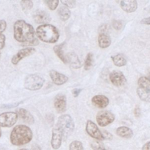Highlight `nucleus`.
Here are the masks:
<instances>
[{"label":"nucleus","instance_id":"nucleus-44","mask_svg":"<svg viewBox=\"0 0 150 150\" xmlns=\"http://www.w3.org/2000/svg\"><path fill=\"white\" fill-rule=\"evenodd\" d=\"M148 79H149V81H150V72H149V76H148Z\"/></svg>","mask_w":150,"mask_h":150},{"label":"nucleus","instance_id":"nucleus-22","mask_svg":"<svg viewBox=\"0 0 150 150\" xmlns=\"http://www.w3.org/2000/svg\"><path fill=\"white\" fill-rule=\"evenodd\" d=\"M64 44H65V43L64 42V43H60L59 45L54 46V47H53V50H54V53H56V54L57 56V57H59L60 59L63 63H67L66 54H64L63 50Z\"/></svg>","mask_w":150,"mask_h":150},{"label":"nucleus","instance_id":"nucleus-10","mask_svg":"<svg viewBox=\"0 0 150 150\" xmlns=\"http://www.w3.org/2000/svg\"><path fill=\"white\" fill-rule=\"evenodd\" d=\"M35 48L33 47H28L19 50L12 58L11 62L13 64H17L23 58L28 57L35 52Z\"/></svg>","mask_w":150,"mask_h":150},{"label":"nucleus","instance_id":"nucleus-29","mask_svg":"<svg viewBox=\"0 0 150 150\" xmlns=\"http://www.w3.org/2000/svg\"><path fill=\"white\" fill-rule=\"evenodd\" d=\"M21 5L25 12H28L33 7V2L32 1H21Z\"/></svg>","mask_w":150,"mask_h":150},{"label":"nucleus","instance_id":"nucleus-37","mask_svg":"<svg viewBox=\"0 0 150 150\" xmlns=\"http://www.w3.org/2000/svg\"><path fill=\"white\" fill-rule=\"evenodd\" d=\"M103 136H104V139H112V136L111 135V134L110 132H107V131H104L103 132Z\"/></svg>","mask_w":150,"mask_h":150},{"label":"nucleus","instance_id":"nucleus-5","mask_svg":"<svg viewBox=\"0 0 150 150\" xmlns=\"http://www.w3.org/2000/svg\"><path fill=\"white\" fill-rule=\"evenodd\" d=\"M57 124L62 128L65 137L70 135L74 128V121L71 117L68 114H63L60 116Z\"/></svg>","mask_w":150,"mask_h":150},{"label":"nucleus","instance_id":"nucleus-43","mask_svg":"<svg viewBox=\"0 0 150 150\" xmlns=\"http://www.w3.org/2000/svg\"><path fill=\"white\" fill-rule=\"evenodd\" d=\"M19 150H28V149H26V148H22V149H20Z\"/></svg>","mask_w":150,"mask_h":150},{"label":"nucleus","instance_id":"nucleus-14","mask_svg":"<svg viewBox=\"0 0 150 150\" xmlns=\"http://www.w3.org/2000/svg\"><path fill=\"white\" fill-rule=\"evenodd\" d=\"M49 76L52 81L55 84L58 86L62 85L66 83L69 80V78L67 76L54 70H52L50 71Z\"/></svg>","mask_w":150,"mask_h":150},{"label":"nucleus","instance_id":"nucleus-17","mask_svg":"<svg viewBox=\"0 0 150 150\" xmlns=\"http://www.w3.org/2000/svg\"><path fill=\"white\" fill-rule=\"evenodd\" d=\"M67 62L70 64V65L74 69H79L81 67V62L76 54L74 52H70L69 53L66 54Z\"/></svg>","mask_w":150,"mask_h":150},{"label":"nucleus","instance_id":"nucleus-42","mask_svg":"<svg viewBox=\"0 0 150 150\" xmlns=\"http://www.w3.org/2000/svg\"><path fill=\"white\" fill-rule=\"evenodd\" d=\"M1 134H2V131H1V126H0V137L1 136Z\"/></svg>","mask_w":150,"mask_h":150},{"label":"nucleus","instance_id":"nucleus-31","mask_svg":"<svg viewBox=\"0 0 150 150\" xmlns=\"http://www.w3.org/2000/svg\"><path fill=\"white\" fill-rule=\"evenodd\" d=\"M61 2L67 8H73L76 6V2L75 1H72V0H64V1H62Z\"/></svg>","mask_w":150,"mask_h":150},{"label":"nucleus","instance_id":"nucleus-13","mask_svg":"<svg viewBox=\"0 0 150 150\" xmlns=\"http://www.w3.org/2000/svg\"><path fill=\"white\" fill-rule=\"evenodd\" d=\"M66 97L63 94H57L54 98V106L59 113L64 112L66 109Z\"/></svg>","mask_w":150,"mask_h":150},{"label":"nucleus","instance_id":"nucleus-24","mask_svg":"<svg viewBox=\"0 0 150 150\" xmlns=\"http://www.w3.org/2000/svg\"><path fill=\"white\" fill-rule=\"evenodd\" d=\"M111 59L114 64L117 67H122L127 64L126 59L121 54H118L111 56Z\"/></svg>","mask_w":150,"mask_h":150},{"label":"nucleus","instance_id":"nucleus-19","mask_svg":"<svg viewBox=\"0 0 150 150\" xmlns=\"http://www.w3.org/2000/svg\"><path fill=\"white\" fill-rule=\"evenodd\" d=\"M111 40L110 36L105 33H99L98 38V43L101 48L105 49L109 47L111 45Z\"/></svg>","mask_w":150,"mask_h":150},{"label":"nucleus","instance_id":"nucleus-6","mask_svg":"<svg viewBox=\"0 0 150 150\" xmlns=\"http://www.w3.org/2000/svg\"><path fill=\"white\" fill-rule=\"evenodd\" d=\"M63 137L64 134L62 128L56 124L52 129L51 145L53 149H58L60 147Z\"/></svg>","mask_w":150,"mask_h":150},{"label":"nucleus","instance_id":"nucleus-32","mask_svg":"<svg viewBox=\"0 0 150 150\" xmlns=\"http://www.w3.org/2000/svg\"><path fill=\"white\" fill-rule=\"evenodd\" d=\"M112 26L116 30H120L122 27V23L121 21L115 20L112 22Z\"/></svg>","mask_w":150,"mask_h":150},{"label":"nucleus","instance_id":"nucleus-35","mask_svg":"<svg viewBox=\"0 0 150 150\" xmlns=\"http://www.w3.org/2000/svg\"><path fill=\"white\" fill-rule=\"evenodd\" d=\"M5 36L3 34L0 35V50L2 49L5 46Z\"/></svg>","mask_w":150,"mask_h":150},{"label":"nucleus","instance_id":"nucleus-28","mask_svg":"<svg viewBox=\"0 0 150 150\" xmlns=\"http://www.w3.org/2000/svg\"><path fill=\"white\" fill-rule=\"evenodd\" d=\"M69 150H84V148L80 141L75 140L70 144Z\"/></svg>","mask_w":150,"mask_h":150},{"label":"nucleus","instance_id":"nucleus-1","mask_svg":"<svg viewBox=\"0 0 150 150\" xmlns=\"http://www.w3.org/2000/svg\"><path fill=\"white\" fill-rule=\"evenodd\" d=\"M33 27L24 20L16 21L13 25V36L15 39L25 45L36 46L39 40L36 36Z\"/></svg>","mask_w":150,"mask_h":150},{"label":"nucleus","instance_id":"nucleus-21","mask_svg":"<svg viewBox=\"0 0 150 150\" xmlns=\"http://www.w3.org/2000/svg\"><path fill=\"white\" fill-rule=\"evenodd\" d=\"M137 93L141 100L144 101H150V88L138 87Z\"/></svg>","mask_w":150,"mask_h":150},{"label":"nucleus","instance_id":"nucleus-23","mask_svg":"<svg viewBox=\"0 0 150 150\" xmlns=\"http://www.w3.org/2000/svg\"><path fill=\"white\" fill-rule=\"evenodd\" d=\"M57 12L60 19L63 21H67L71 16V12L70 9L65 6H60L58 9Z\"/></svg>","mask_w":150,"mask_h":150},{"label":"nucleus","instance_id":"nucleus-9","mask_svg":"<svg viewBox=\"0 0 150 150\" xmlns=\"http://www.w3.org/2000/svg\"><path fill=\"white\" fill-rule=\"evenodd\" d=\"M86 130L87 133L92 138L97 141H103L104 139L103 133L98 129L97 125L92 121L88 120L86 123Z\"/></svg>","mask_w":150,"mask_h":150},{"label":"nucleus","instance_id":"nucleus-26","mask_svg":"<svg viewBox=\"0 0 150 150\" xmlns=\"http://www.w3.org/2000/svg\"><path fill=\"white\" fill-rule=\"evenodd\" d=\"M93 61V55L91 53H88L86 56L84 68L86 70H88L92 66Z\"/></svg>","mask_w":150,"mask_h":150},{"label":"nucleus","instance_id":"nucleus-11","mask_svg":"<svg viewBox=\"0 0 150 150\" xmlns=\"http://www.w3.org/2000/svg\"><path fill=\"white\" fill-rule=\"evenodd\" d=\"M33 18L34 21L38 24H48L51 21V17L49 14L45 11L38 9L36 10L33 15Z\"/></svg>","mask_w":150,"mask_h":150},{"label":"nucleus","instance_id":"nucleus-12","mask_svg":"<svg viewBox=\"0 0 150 150\" xmlns=\"http://www.w3.org/2000/svg\"><path fill=\"white\" fill-rule=\"evenodd\" d=\"M110 80L112 84L117 87L122 86L126 81V78L124 74L120 71H112L110 74Z\"/></svg>","mask_w":150,"mask_h":150},{"label":"nucleus","instance_id":"nucleus-40","mask_svg":"<svg viewBox=\"0 0 150 150\" xmlns=\"http://www.w3.org/2000/svg\"><path fill=\"white\" fill-rule=\"evenodd\" d=\"M140 114H141V110H140L139 108L138 107H135V108L134 110V114H135V117H139Z\"/></svg>","mask_w":150,"mask_h":150},{"label":"nucleus","instance_id":"nucleus-8","mask_svg":"<svg viewBox=\"0 0 150 150\" xmlns=\"http://www.w3.org/2000/svg\"><path fill=\"white\" fill-rule=\"evenodd\" d=\"M115 120V115L108 111H101L97 113L96 121L100 127H105L112 123Z\"/></svg>","mask_w":150,"mask_h":150},{"label":"nucleus","instance_id":"nucleus-4","mask_svg":"<svg viewBox=\"0 0 150 150\" xmlns=\"http://www.w3.org/2000/svg\"><path fill=\"white\" fill-rule=\"evenodd\" d=\"M45 83L43 77L38 74L28 75L25 80L24 86L26 89L35 91L40 89Z\"/></svg>","mask_w":150,"mask_h":150},{"label":"nucleus","instance_id":"nucleus-18","mask_svg":"<svg viewBox=\"0 0 150 150\" xmlns=\"http://www.w3.org/2000/svg\"><path fill=\"white\" fill-rule=\"evenodd\" d=\"M16 111L18 115H19L24 122L29 124H32L34 123L35 120L33 116L26 109L23 108H18L16 109Z\"/></svg>","mask_w":150,"mask_h":150},{"label":"nucleus","instance_id":"nucleus-45","mask_svg":"<svg viewBox=\"0 0 150 150\" xmlns=\"http://www.w3.org/2000/svg\"><path fill=\"white\" fill-rule=\"evenodd\" d=\"M1 52H0V58H1Z\"/></svg>","mask_w":150,"mask_h":150},{"label":"nucleus","instance_id":"nucleus-27","mask_svg":"<svg viewBox=\"0 0 150 150\" xmlns=\"http://www.w3.org/2000/svg\"><path fill=\"white\" fill-rule=\"evenodd\" d=\"M138 85L139 87L150 88V81L147 77L142 76L138 80Z\"/></svg>","mask_w":150,"mask_h":150},{"label":"nucleus","instance_id":"nucleus-25","mask_svg":"<svg viewBox=\"0 0 150 150\" xmlns=\"http://www.w3.org/2000/svg\"><path fill=\"white\" fill-rule=\"evenodd\" d=\"M91 147L93 150H111L107 146L105 145L100 141H94L91 143Z\"/></svg>","mask_w":150,"mask_h":150},{"label":"nucleus","instance_id":"nucleus-20","mask_svg":"<svg viewBox=\"0 0 150 150\" xmlns=\"http://www.w3.org/2000/svg\"><path fill=\"white\" fill-rule=\"evenodd\" d=\"M116 134L121 138L127 139L131 138L134 135L132 130L129 127L125 126H121L118 127L116 130Z\"/></svg>","mask_w":150,"mask_h":150},{"label":"nucleus","instance_id":"nucleus-16","mask_svg":"<svg viewBox=\"0 0 150 150\" xmlns=\"http://www.w3.org/2000/svg\"><path fill=\"white\" fill-rule=\"evenodd\" d=\"M91 102L96 107L104 108L108 105L109 99L104 95H96L91 98Z\"/></svg>","mask_w":150,"mask_h":150},{"label":"nucleus","instance_id":"nucleus-39","mask_svg":"<svg viewBox=\"0 0 150 150\" xmlns=\"http://www.w3.org/2000/svg\"><path fill=\"white\" fill-rule=\"evenodd\" d=\"M142 150H150V141L146 142L142 146Z\"/></svg>","mask_w":150,"mask_h":150},{"label":"nucleus","instance_id":"nucleus-3","mask_svg":"<svg viewBox=\"0 0 150 150\" xmlns=\"http://www.w3.org/2000/svg\"><path fill=\"white\" fill-rule=\"evenodd\" d=\"M36 34L40 40L46 43H55L59 38V32L57 28L49 23L39 26L36 28Z\"/></svg>","mask_w":150,"mask_h":150},{"label":"nucleus","instance_id":"nucleus-34","mask_svg":"<svg viewBox=\"0 0 150 150\" xmlns=\"http://www.w3.org/2000/svg\"><path fill=\"white\" fill-rule=\"evenodd\" d=\"M21 102H18V103H15L12 104H4L2 105V107L4 108H13L18 106Z\"/></svg>","mask_w":150,"mask_h":150},{"label":"nucleus","instance_id":"nucleus-7","mask_svg":"<svg viewBox=\"0 0 150 150\" xmlns=\"http://www.w3.org/2000/svg\"><path fill=\"white\" fill-rule=\"evenodd\" d=\"M18 114L14 112H5L0 114V126L2 127H11L18 120Z\"/></svg>","mask_w":150,"mask_h":150},{"label":"nucleus","instance_id":"nucleus-41","mask_svg":"<svg viewBox=\"0 0 150 150\" xmlns=\"http://www.w3.org/2000/svg\"><path fill=\"white\" fill-rule=\"evenodd\" d=\"M30 150H42V149H41L40 147L38 145L34 144L33 145H32Z\"/></svg>","mask_w":150,"mask_h":150},{"label":"nucleus","instance_id":"nucleus-36","mask_svg":"<svg viewBox=\"0 0 150 150\" xmlns=\"http://www.w3.org/2000/svg\"><path fill=\"white\" fill-rule=\"evenodd\" d=\"M82 91L81 88H74L72 91V94L74 97H77Z\"/></svg>","mask_w":150,"mask_h":150},{"label":"nucleus","instance_id":"nucleus-33","mask_svg":"<svg viewBox=\"0 0 150 150\" xmlns=\"http://www.w3.org/2000/svg\"><path fill=\"white\" fill-rule=\"evenodd\" d=\"M6 26H7V24L5 20L4 19L0 20V35L2 34V33L5 30Z\"/></svg>","mask_w":150,"mask_h":150},{"label":"nucleus","instance_id":"nucleus-38","mask_svg":"<svg viewBox=\"0 0 150 150\" xmlns=\"http://www.w3.org/2000/svg\"><path fill=\"white\" fill-rule=\"evenodd\" d=\"M140 23L144 25H150V16L142 19L140 21Z\"/></svg>","mask_w":150,"mask_h":150},{"label":"nucleus","instance_id":"nucleus-15","mask_svg":"<svg viewBox=\"0 0 150 150\" xmlns=\"http://www.w3.org/2000/svg\"><path fill=\"white\" fill-rule=\"evenodd\" d=\"M121 9L128 13L135 12L138 8L137 1L135 0H125L120 2Z\"/></svg>","mask_w":150,"mask_h":150},{"label":"nucleus","instance_id":"nucleus-30","mask_svg":"<svg viewBox=\"0 0 150 150\" xmlns=\"http://www.w3.org/2000/svg\"><path fill=\"white\" fill-rule=\"evenodd\" d=\"M44 2L47 5L48 8L50 10L53 11L57 8L59 5V1H45Z\"/></svg>","mask_w":150,"mask_h":150},{"label":"nucleus","instance_id":"nucleus-2","mask_svg":"<svg viewBox=\"0 0 150 150\" xmlns=\"http://www.w3.org/2000/svg\"><path fill=\"white\" fill-rule=\"evenodd\" d=\"M33 133L31 129L25 125L15 126L10 135L12 144L16 146L23 145L29 143L32 139Z\"/></svg>","mask_w":150,"mask_h":150}]
</instances>
